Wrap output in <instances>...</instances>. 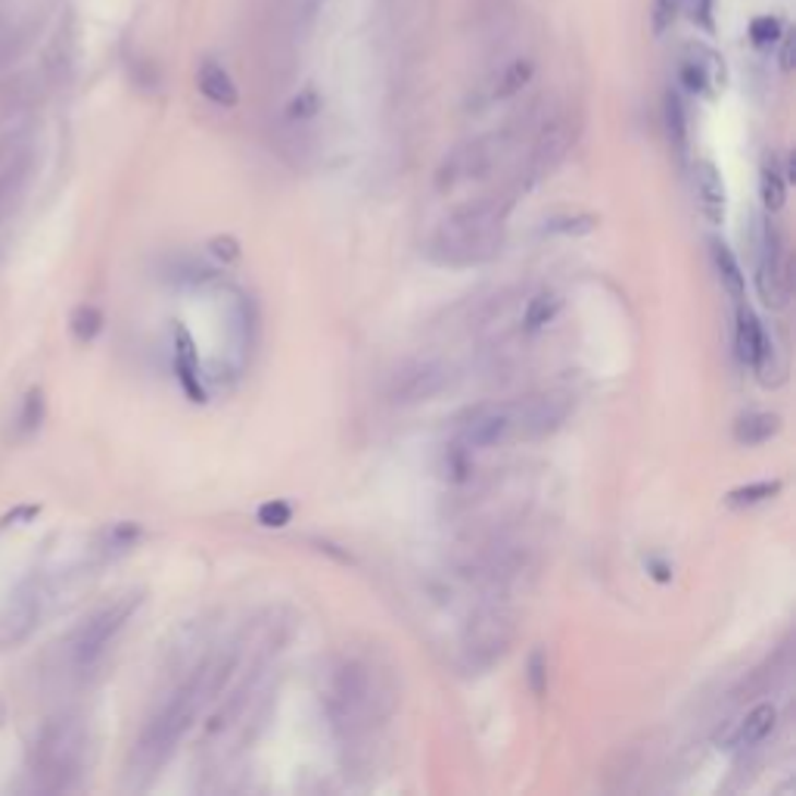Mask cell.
I'll return each instance as SVG.
<instances>
[{
  "label": "cell",
  "instance_id": "cell-1",
  "mask_svg": "<svg viewBox=\"0 0 796 796\" xmlns=\"http://www.w3.org/2000/svg\"><path fill=\"white\" fill-rule=\"evenodd\" d=\"M234 666H237L234 654H227L225 660H205L165 697L156 706V713L146 718L141 737L134 744V753H131V775L141 784L153 781L156 772L171 759L178 744L193 728L197 715L203 713L205 703L215 700V694L225 688Z\"/></svg>",
  "mask_w": 796,
  "mask_h": 796
},
{
  "label": "cell",
  "instance_id": "cell-2",
  "mask_svg": "<svg viewBox=\"0 0 796 796\" xmlns=\"http://www.w3.org/2000/svg\"><path fill=\"white\" fill-rule=\"evenodd\" d=\"M511 209L513 193L470 200L432 230L427 256L442 268H479L498 259Z\"/></svg>",
  "mask_w": 796,
  "mask_h": 796
},
{
  "label": "cell",
  "instance_id": "cell-3",
  "mask_svg": "<svg viewBox=\"0 0 796 796\" xmlns=\"http://www.w3.org/2000/svg\"><path fill=\"white\" fill-rule=\"evenodd\" d=\"M324 706L333 732L343 740L370 735L392 710L387 673L368 656H340L328 673Z\"/></svg>",
  "mask_w": 796,
  "mask_h": 796
},
{
  "label": "cell",
  "instance_id": "cell-4",
  "mask_svg": "<svg viewBox=\"0 0 796 796\" xmlns=\"http://www.w3.org/2000/svg\"><path fill=\"white\" fill-rule=\"evenodd\" d=\"M87 756V728L79 715L50 718L35 744V777L44 791H72L84 775Z\"/></svg>",
  "mask_w": 796,
  "mask_h": 796
},
{
  "label": "cell",
  "instance_id": "cell-5",
  "mask_svg": "<svg viewBox=\"0 0 796 796\" xmlns=\"http://www.w3.org/2000/svg\"><path fill=\"white\" fill-rule=\"evenodd\" d=\"M532 567L530 548H523L520 542H511L504 535H491L486 542L473 545L464 560L458 563L461 579L473 582L483 592H508L513 582H520Z\"/></svg>",
  "mask_w": 796,
  "mask_h": 796
},
{
  "label": "cell",
  "instance_id": "cell-6",
  "mask_svg": "<svg viewBox=\"0 0 796 796\" xmlns=\"http://www.w3.org/2000/svg\"><path fill=\"white\" fill-rule=\"evenodd\" d=\"M516 641V613L504 604H486L473 613L461 634V660L467 673H486L511 654Z\"/></svg>",
  "mask_w": 796,
  "mask_h": 796
},
{
  "label": "cell",
  "instance_id": "cell-7",
  "mask_svg": "<svg viewBox=\"0 0 796 796\" xmlns=\"http://www.w3.org/2000/svg\"><path fill=\"white\" fill-rule=\"evenodd\" d=\"M138 604H141V597L131 594V597H122L116 604H106L97 613H91L82 626L69 634V641H66V663H69V669L72 673H91L103 656H106V651L112 648V641L122 634L128 619L138 610Z\"/></svg>",
  "mask_w": 796,
  "mask_h": 796
},
{
  "label": "cell",
  "instance_id": "cell-8",
  "mask_svg": "<svg viewBox=\"0 0 796 796\" xmlns=\"http://www.w3.org/2000/svg\"><path fill=\"white\" fill-rule=\"evenodd\" d=\"M508 143H511V131H491V134H479L473 141L458 143L436 168V187L442 193H451L470 181L489 178L498 159L504 156Z\"/></svg>",
  "mask_w": 796,
  "mask_h": 796
},
{
  "label": "cell",
  "instance_id": "cell-9",
  "mask_svg": "<svg viewBox=\"0 0 796 796\" xmlns=\"http://www.w3.org/2000/svg\"><path fill=\"white\" fill-rule=\"evenodd\" d=\"M511 439H520L516 402H483L454 420V442L470 451L495 449Z\"/></svg>",
  "mask_w": 796,
  "mask_h": 796
},
{
  "label": "cell",
  "instance_id": "cell-10",
  "mask_svg": "<svg viewBox=\"0 0 796 796\" xmlns=\"http://www.w3.org/2000/svg\"><path fill=\"white\" fill-rule=\"evenodd\" d=\"M451 368L439 358H417L408 361L392 373L389 380V402L399 408H414V405H427L436 395H442L451 387Z\"/></svg>",
  "mask_w": 796,
  "mask_h": 796
},
{
  "label": "cell",
  "instance_id": "cell-11",
  "mask_svg": "<svg viewBox=\"0 0 796 796\" xmlns=\"http://www.w3.org/2000/svg\"><path fill=\"white\" fill-rule=\"evenodd\" d=\"M756 286L769 308H784L791 299V262L784 252L781 230L772 222L759 227V265H756Z\"/></svg>",
  "mask_w": 796,
  "mask_h": 796
},
{
  "label": "cell",
  "instance_id": "cell-12",
  "mask_svg": "<svg viewBox=\"0 0 796 796\" xmlns=\"http://www.w3.org/2000/svg\"><path fill=\"white\" fill-rule=\"evenodd\" d=\"M570 143H572V124L567 116H554V119H548V122L542 124L538 134H535V143H532L530 159H526V171H523L520 181H516V193H526L530 187H535L538 181H545L554 168L563 163Z\"/></svg>",
  "mask_w": 796,
  "mask_h": 796
},
{
  "label": "cell",
  "instance_id": "cell-13",
  "mask_svg": "<svg viewBox=\"0 0 796 796\" xmlns=\"http://www.w3.org/2000/svg\"><path fill=\"white\" fill-rule=\"evenodd\" d=\"M44 589L38 582H25L0 610V648H16L41 626Z\"/></svg>",
  "mask_w": 796,
  "mask_h": 796
},
{
  "label": "cell",
  "instance_id": "cell-14",
  "mask_svg": "<svg viewBox=\"0 0 796 796\" xmlns=\"http://www.w3.org/2000/svg\"><path fill=\"white\" fill-rule=\"evenodd\" d=\"M572 402L563 392H542L516 402V417H520V439H545L567 424Z\"/></svg>",
  "mask_w": 796,
  "mask_h": 796
},
{
  "label": "cell",
  "instance_id": "cell-15",
  "mask_svg": "<svg viewBox=\"0 0 796 796\" xmlns=\"http://www.w3.org/2000/svg\"><path fill=\"white\" fill-rule=\"evenodd\" d=\"M777 706L775 703H756L740 722H732L725 735H718V744L725 747H756L775 732Z\"/></svg>",
  "mask_w": 796,
  "mask_h": 796
},
{
  "label": "cell",
  "instance_id": "cell-16",
  "mask_svg": "<svg viewBox=\"0 0 796 796\" xmlns=\"http://www.w3.org/2000/svg\"><path fill=\"white\" fill-rule=\"evenodd\" d=\"M694 197L700 205V215L710 225H722L725 222V205H728V193H725V181L718 175V168L706 159L694 165Z\"/></svg>",
  "mask_w": 796,
  "mask_h": 796
},
{
  "label": "cell",
  "instance_id": "cell-17",
  "mask_svg": "<svg viewBox=\"0 0 796 796\" xmlns=\"http://www.w3.org/2000/svg\"><path fill=\"white\" fill-rule=\"evenodd\" d=\"M175 373H178V383L185 389L187 399L197 402V405H203L205 387L203 373H200V355H197L193 336L187 333L185 324L175 328Z\"/></svg>",
  "mask_w": 796,
  "mask_h": 796
},
{
  "label": "cell",
  "instance_id": "cell-18",
  "mask_svg": "<svg viewBox=\"0 0 796 796\" xmlns=\"http://www.w3.org/2000/svg\"><path fill=\"white\" fill-rule=\"evenodd\" d=\"M32 165H35V150L28 146L25 153H20L0 171V227L7 225V218L20 209L28 181H32Z\"/></svg>",
  "mask_w": 796,
  "mask_h": 796
},
{
  "label": "cell",
  "instance_id": "cell-19",
  "mask_svg": "<svg viewBox=\"0 0 796 796\" xmlns=\"http://www.w3.org/2000/svg\"><path fill=\"white\" fill-rule=\"evenodd\" d=\"M735 348H737V358L744 361V365H750L756 368L769 352H772V340H769V333L762 330L759 324V318H756L750 308L744 306V302H737V324H735Z\"/></svg>",
  "mask_w": 796,
  "mask_h": 796
},
{
  "label": "cell",
  "instance_id": "cell-20",
  "mask_svg": "<svg viewBox=\"0 0 796 796\" xmlns=\"http://www.w3.org/2000/svg\"><path fill=\"white\" fill-rule=\"evenodd\" d=\"M197 84H200V94H203L205 100L215 103V106H237L240 103V91H237V84L230 79V72H227L222 62L215 60H203L200 62V72H197Z\"/></svg>",
  "mask_w": 796,
  "mask_h": 796
},
{
  "label": "cell",
  "instance_id": "cell-21",
  "mask_svg": "<svg viewBox=\"0 0 796 796\" xmlns=\"http://www.w3.org/2000/svg\"><path fill=\"white\" fill-rule=\"evenodd\" d=\"M532 79H535V62H532L530 57H513V60L504 62V69L491 79L486 103L511 100V97L523 94V91L530 87Z\"/></svg>",
  "mask_w": 796,
  "mask_h": 796
},
{
  "label": "cell",
  "instance_id": "cell-22",
  "mask_svg": "<svg viewBox=\"0 0 796 796\" xmlns=\"http://www.w3.org/2000/svg\"><path fill=\"white\" fill-rule=\"evenodd\" d=\"M777 432H781V417L772 414V411H750V414H740L735 424L737 445H744V449L765 445L769 439H775Z\"/></svg>",
  "mask_w": 796,
  "mask_h": 796
},
{
  "label": "cell",
  "instance_id": "cell-23",
  "mask_svg": "<svg viewBox=\"0 0 796 796\" xmlns=\"http://www.w3.org/2000/svg\"><path fill=\"white\" fill-rule=\"evenodd\" d=\"M72 62H75V41H72V32L62 25L60 32L54 35V41L44 54V75L47 82H66L69 72H72Z\"/></svg>",
  "mask_w": 796,
  "mask_h": 796
},
{
  "label": "cell",
  "instance_id": "cell-24",
  "mask_svg": "<svg viewBox=\"0 0 796 796\" xmlns=\"http://www.w3.org/2000/svg\"><path fill=\"white\" fill-rule=\"evenodd\" d=\"M560 308H563V299H560L554 289H538L530 302H526V311H523V330H526V333L545 330L548 324H554V318L560 314Z\"/></svg>",
  "mask_w": 796,
  "mask_h": 796
},
{
  "label": "cell",
  "instance_id": "cell-25",
  "mask_svg": "<svg viewBox=\"0 0 796 796\" xmlns=\"http://www.w3.org/2000/svg\"><path fill=\"white\" fill-rule=\"evenodd\" d=\"M713 262H715V271H718V281H722V289L735 299V302H744V289H747V277H744V271L737 265L735 252L728 249L725 243H713Z\"/></svg>",
  "mask_w": 796,
  "mask_h": 796
},
{
  "label": "cell",
  "instance_id": "cell-26",
  "mask_svg": "<svg viewBox=\"0 0 796 796\" xmlns=\"http://www.w3.org/2000/svg\"><path fill=\"white\" fill-rule=\"evenodd\" d=\"M759 193H762V203H765L769 212H777V209H784V203H787V175L777 168L775 159L762 165Z\"/></svg>",
  "mask_w": 796,
  "mask_h": 796
},
{
  "label": "cell",
  "instance_id": "cell-27",
  "mask_svg": "<svg viewBox=\"0 0 796 796\" xmlns=\"http://www.w3.org/2000/svg\"><path fill=\"white\" fill-rule=\"evenodd\" d=\"M777 491H781V483L777 479H762V483H750V486H740V489L728 491L725 504L728 508H756V504H765L772 501Z\"/></svg>",
  "mask_w": 796,
  "mask_h": 796
},
{
  "label": "cell",
  "instance_id": "cell-28",
  "mask_svg": "<svg viewBox=\"0 0 796 796\" xmlns=\"http://www.w3.org/2000/svg\"><path fill=\"white\" fill-rule=\"evenodd\" d=\"M41 424H44V392L35 387V389H28V392H25V399H22L20 414H16V432H20L22 439H25V436L38 432Z\"/></svg>",
  "mask_w": 796,
  "mask_h": 796
},
{
  "label": "cell",
  "instance_id": "cell-29",
  "mask_svg": "<svg viewBox=\"0 0 796 796\" xmlns=\"http://www.w3.org/2000/svg\"><path fill=\"white\" fill-rule=\"evenodd\" d=\"M69 328L79 343H94L103 330V311L97 306H79L69 318Z\"/></svg>",
  "mask_w": 796,
  "mask_h": 796
},
{
  "label": "cell",
  "instance_id": "cell-30",
  "mask_svg": "<svg viewBox=\"0 0 796 796\" xmlns=\"http://www.w3.org/2000/svg\"><path fill=\"white\" fill-rule=\"evenodd\" d=\"M713 62L715 57H710V62H703L700 57H691V60L681 62V84H685L691 94H706L710 84L715 82Z\"/></svg>",
  "mask_w": 796,
  "mask_h": 796
},
{
  "label": "cell",
  "instance_id": "cell-31",
  "mask_svg": "<svg viewBox=\"0 0 796 796\" xmlns=\"http://www.w3.org/2000/svg\"><path fill=\"white\" fill-rule=\"evenodd\" d=\"M666 124H669V141L678 153H685L688 143V119H685V106L678 100V94L666 97Z\"/></svg>",
  "mask_w": 796,
  "mask_h": 796
},
{
  "label": "cell",
  "instance_id": "cell-32",
  "mask_svg": "<svg viewBox=\"0 0 796 796\" xmlns=\"http://www.w3.org/2000/svg\"><path fill=\"white\" fill-rule=\"evenodd\" d=\"M321 112V94L314 91V87H306V91H299L289 106H286V119L289 122H308V119H314Z\"/></svg>",
  "mask_w": 796,
  "mask_h": 796
},
{
  "label": "cell",
  "instance_id": "cell-33",
  "mask_svg": "<svg viewBox=\"0 0 796 796\" xmlns=\"http://www.w3.org/2000/svg\"><path fill=\"white\" fill-rule=\"evenodd\" d=\"M681 7H685V0H654V7H651V28H654L656 38H663L673 28L678 13H681Z\"/></svg>",
  "mask_w": 796,
  "mask_h": 796
},
{
  "label": "cell",
  "instance_id": "cell-34",
  "mask_svg": "<svg viewBox=\"0 0 796 796\" xmlns=\"http://www.w3.org/2000/svg\"><path fill=\"white\" fill-rule=\"evenodd\" d=\"M256 520L265 526V530H284L286 523L293 520V508L281 501V498H274V501H265L259 513H256Z\"/></svg>",
  "mask_w": 796,
  "mask_h": 796
},
{
  "label": "cell",
  "instance_id": "cell-35",
  "mask_svg": "<svg viewBox=\"0 0 796 796\" xmlns=\"http://www.w3.org/2000/svg\"><path fill=\"white\" fill-rule=\"evenodd\" d=\"M526 678H530V688L535 697L548 694V660L542 651H532L530 666H526Z\"/></svg>",
  "mask_w": 796,
  "mask_h": 796
},
{
  "label": "cell",
  "instance_id": "cell-36",
  "mask_svg": "<svg viewBox=\"0 0 796 796\" xmlns=\"http://www.w3.org/2000/svg\"><path fill=\"white\" fill-rule=\"evenodd\" d=\"M781 35H784V32H781V22H777L775 16H759V20H753V25H750V38H753L756 47H772V44H777Z\"/></svg>",
  "mask_w": 796,
  "mask_h": 796
},
{
  "label": "cell",
  "instance_id": "cell-37",
  "mask_svg": "<svg viewBox=\"0 0 796 796\" xmlns=\"http://www.w3.org/2000/svg\"><path fill=\"white\" fill-rule=\"evenodd\" d=\"M594 222L592 215H575V218H554V222H548V234H589V230H594Z\"/></svg>",
  "mask_w": 796,
  "mask_h": 796
},
{
  "label": "cell",
  "instance_id": "cell-38",
  "mask_svg": "<svg viewBox=\"0 0 796 796\" xmlns=\"http://www.w3.org/2000/svg\"><path fill=\"white\" fill-rule=\"evenodd\" d=\"M212 252L218 259H225V262H234L240 256V246H237V240H230V237H215L212 240Z\"/></svg>",
  "mask_w": 796,
  "mask_h": 796
},
{
  "label": "cell",
  "instance_id": "cell-39",
  "mask_svg": "<svg viewBox=\"0 0 796 796\" xmlns=\"http://www.w3.org/2000/svg\"><path fill=\"white\" fill-rule=\"evenodd\" d=\"M777 41H781V69L791 72V69H794V35L787 32V35H781Z\"/></svg>",
  "mask_w": 796,
  "mask_h": 796
},
{
  "label": "cell",
  "instance_id": "cell-40",
  "mask_svg": "<svg viewBox=\"0 0 796 796\" xmlns=\"http://www.w3.org/2000/svg\"><path fill=\"white\" fill-rule=\"evenodd\" d=\"M651 570H654V579H660V582H666V579H669V567H666V563H656V560H651Z\"/></svg>",
  "mask_w": 796,
  "mask_h": 796
}]
</instances>
